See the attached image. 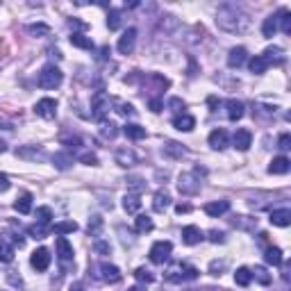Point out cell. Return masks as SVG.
<instances>
[{"label": "cell", "mask_w": 291, "mask_h": 291, "mask_svg": "<svg viewBox=\"0 0 291 291\" xmlns=\"http://www.w3.org/2000/svg\"><path fill=\"white\" fill-rule=\"evenodd\" d=\"M209 241H212V244H223V241H226V234L219 230H212L209 232Z\"/></svg>", "instance_id": "48"}, {"label": "cell", "mask_w": 291, "mask_h": 291, "mask_svg": "<svg viewBox=\"0 0 291 291\" xmlns=\"http://www.w3.org/2000/svg\"><path fill=\"white\" fill-rule=\"evenodd\" d=\"M275 16H278V28L285 32V34H289L291 32V12L289 9H280Z\"/></svg>", "instance_id": "32"}, {"label": "cell", "mask_w": 291, "mask_h": 291, "mask_svg": "<svg viewBox=\"0 0 291 291\" xmlns=\"http://www.w3.org/2000/svg\"><path fill=\"white\" fill-rule=\"evenodd\" d=\"M80 162L87 164V166H96V164H98V157H96L94 153H84V155H80Z\"/></svg>", "instance_id": "47"}, {"label": "cell", "mask_w": 291, "mask_h": 291, "mask_svg": "<svg viewBox=\"0 0 291 291\" xmlns=\"http://www.w3.org/2000/svg\"><path fill=\"white\" fill-rule=\"evenodd\" d=\"M64 143H66V146H68V148H71V146H73V148H77V146H82V139H80V137L64 139Z\"/></svg>", "instance_id": "55"}, {"label": "cell", "mask_w": 291, "mask_h": 291, "mask_svg": "<svg viewBox=\"0 0 291 291\" xmlns=\"http://www.w3.org/2000/svg\"><path fill=\"white\" fill-rule=\"evenodd\" d=\"M289 168H291L289 157L280 155V157H275V160L271 162V166H268V173H273V175H285V173H289Z\"/></svg>", "instance_id": "19"}, {"label": "cell", "mask_w": 291, "mask_h": 291, "mask_svg": "<svg viewBox=\"0 0 291 291\" xmlns=\"http://www.w3.org/2000/svg\"><path fill=\"white\" fill-rule=\"evenodd\" d=\"M230 209V202L227 200H214V202H207L205 205V214L212 216V219H219V216H223Z\"/></svg>", "instance_id": "17"}, {"label": "cell", "mask_w": 291, "mask_h": 291, "mask_svg": "<svg viewBox=\"0 0 291 291\" xmlns=\"http://www.w3.org/2000/svg\"><path fill=\"white\" fill-rule=\"evenodd\" d=\"M14 259V244L12 239L7 237H0V261H12Z\"/></svg>", "instance_id": "23"}, {"label": "cell", "mask_w": 291, "mask_h": 291, "mask_svg": "<svg viewBox=\"0 0 291 291\" xmlns=\"http://www.w3.org/2000/svg\"><path fill=\"white\" fill-rule=\"evenodd\" d=\"M16 155H18V157H32V160H36V157L41 160V157H43L41 150H25V148H18Z\"/></svg>", "instance_id": "46"}, {"label": "cell", "mask_w": 291, "mask_h": 291, "mask_svg": "<svg viewBox=\"0 0 291 291\" xmlns=\"http://www.w3.org/2000/svg\"><path fill=\"white\" fill-rule=\"evenodd\" d=\"M134 278H137L139 282H146V285H150V282L155 280V275L150 273L148 268H143V266H141V268H137V271H134Z\"/></svg>", "instance_id": "42"}, {"label": "cell", "mask_w": 291, "mask_h": 291, "mask_svg": "<svg viewBox=\"0 0 291 291\" xmlns=\"http://www.w3.org/2000/svg\"><path fill=\"white\" fill-rule=\"evenodd\" d=\"M202 239H205V234H202V230L196 226H187L182 230V241L187 246H196V244H200Z\"/></svg>", "instance_id": "13"}, {"label": "cell", "mask_w": 291, "mask_h": 291, "mask_svg": "<svg viewBox=\"0 0 291 291\" xmlns=\"http://www.w3.org/2000/svg\"><path fill=\"white\" fill-rule=\"evenodd\" d=\"M50 230H53L57 237H64V234H71V232L77 230V223L75 221H60V223H55Z\"/></svg>", "instance_id": "28"}, {"label": "cell", "mask_w": 291, "mask_h": 291, "mask_svg": "<svg viewBox=\"0 0 291 291\" xmlns=\"http://www.w3.org/2000/svg\"><path fill=\"white\" fill-rule=\"evenodd\" d=\"M5 150H7V143L2 141V139H0V153H5Z\"/></svg>", "instance_id": "60"}, {"label": "cell", "mask_w": 291, "mask_h": 291, "mask_svg": "<svg viewBox=\"0 0 291 291\" xmlns=\"http://www.w3.org/2000/svg\"><path fill=\"white\" fill-rule=\"evenodd\" d=\"M171 253H173L171 241H155L153 248H150V261L153 264H164V261H168Z\"/></svg>", "instance_id": "4"}, {"label": "cell", "mask_w": 291, "mask_h": 291, "mask_svg": "<svg viewBox=\"0 0 291 291\" xmlns=\"http://www.w3.org/2000/svg\"><path fill=\"white\" fill-rule=\"evenodd\" d=\"M232 143H234V148L237 150H248L250 143H253V134H250V130H237L234 132V137H232Z\"/></svg>", "instance_id": "18"}, {"label": "cell", "mask_w": 291, "mask_h": 291, "mask_svg": "<svg viewBox=\"0 0 291 291\" xmlns=\"http://www.w3.org/2000/svg\"><path fill=\"white\" fill-rule=\"evenodd\" d=\"M128 291H143L141 287H132V289H128Z\"/></svg>", "instance_id": "62"}, {"label": "cell", "mask_w": 291, "mask_h": 291, "mask_svg": "<svg viewBox=\"0 0 291 291\" xmlns=\"http://www.w3.org/2000/svg\"><path fill=\"white\" fill-rule=\"evenodd\" d=\"M226 109H227V119L230 121H239L241 116H244V102L241 100H234V98H230V100L226 102Z\"/></svg>", "instance_id": "21"}, {"label": "cell", "mask_w": 291, "mask_h": 291, "mask_svg": "<svg viewBox=\"0 0 291 291\" xmlns=\"http://www.w3.org/2000/svg\"><path fill=\"white\" fill-rule=\"evenodd\" d=\"M278 148L280 150H289L291 148V137L289 134H282V137L278 139Z\"/></svg>", "instance_id": "49"}, {"label": "cell", "mask_w": 291, "mask_h": 291, "mask_svg": "<svg viewBox=\"0 0 291 291\" xmlns=\"http://www.w3.org/2000/svg\"><path fill=\"white\" fill-rule=\"evenodd\" d=\"M119 112L123 114V116H132V114H134V107H132V105H119Z\"/></svg>", "instance_id": "54"}, {"label": "cell", "mask_w": 291, "mask_h": 291, "mask_svg": "<svg viewBox=\"0 0 291 291\" xmlns=\"http://www.w3.org/2000/svg\"><path fill=\"white\" fill-rule=\"evenodd\" d=\"M153 227H155L153 226V219H150V216H146V214H139L137 221H134V230L141 232V234H143V232H150Z\"/></svg>", "instance_id": "35"}, {"label": "cell", "mask_w": 291, "mask_h": 291, "mask_svg": "<svg viewBox=\"0 0 291 291\" xmlns=\"http://www.w3.org/2000/svg\"><path fill=\"white\" fill-rule=\"evenodd\" d=\"M166 278L171 282H184V280H196L198 278V268L189 266V264H175L166 273Z\"/></svg>", "instance_id": "3"}, {"label": "cell", "mask_w": 291, "mask_h": 291, "mask_svg": "<svg viewBox=\"0 0 291 291\" xmlns=\"http://www.w3.org/2000/svg\"><path fill=\"white\" fill-rule=\"evenodd\" d=\"M184 153H187V150L182 148V143H178V141H166L164 143V155H168L171 160H182Z\"/></svg>", "instance_id": "26"}, {"label": "cell", "mask_w": 291, "mask_h": 291, "mask_svg": "<svg viewBox=\"0 0 291 291\" xmlns=\"http://www.w3.org/2000/svg\"><path fill=\"white\" fill-rule=\"evenodd\" d=\"M50 219H53V209H50V207H39V209H36V223L50 226Z\"/></svg>", "instance_id": "39"}, {"label": "cell", "mask_w": 291, "mask_h": 291, "mask_svg": "<svg viewBox=\"0 0 291 291\" xmlns=\"http://www.w3.org/2000/svg\"><path fill=\"white\" fill-rule=\"evenodd\" d=\"M55 248H57V255H60V259L62 261H71L73 259V246H71V241L66 237H57V241H55Z\"/></svg>", "instance_id": "15"}, {"label": "cell", "mask_w": 291, "mask_h": 291, "mask_svg": "<svg viewBox=\"0 0 291 291\" xmlns=\"http://www.w3.org/2000/svg\"><path fill=\"white\" fill-rule=\"evenodd\" d=\"M100 134L105 139H114L116 134H119V130H116V125L112 123V121H102V128H100Z\"/></svg>", "instance_id": "40"}, {"label": "cell", "mask_w": 291, "mask_h": 291, "mask_svg": "<svg viewBox=\"0 0 291 291\" xmlns=\"http://www.w3.org/2000/svg\"><path fill=\"white\" fill-rule=\"evenodd\" d=\"M53 164H55V168H60V171H66V168H71V164H73V155L71 153H55V157H53Z\"/></svg>", "instance_id": "30"}, {"label": "cell", "mask_w": 291, "mask_h": 291, "mask_svg": "<svg viewBox=\"0 0 291 291\" xmlns=\"http://www.w3.org/2000/svg\"><path fill=\"white\" fill-rule=\"evenodd\" d=\"M223 268H226V261H214V264H212V268H209V271H212V273L214 275H221V271H223Z\"/></svg>", "instance_id": "53"}, {"label": "cell", "mask_w": 291, "mask_h": 291, "mask_svg": "<svg viewBox=\"0 0 291 291\" xmlns=\"http://www.w3.org/2000/svg\"><path fill=\"white\" fill-rule=\"evenodd\" d=\"M246 60H248V50H246L244 46L232 48L230 53H227V66H230V68H239V66H244Z\"/></svg>", "instance_id": "11"}, {"label": "cell", "mask_w": 291, "mask_h": 291, "mask_svg": "<svg viewBox=\"0 0 291 291\" xmlns=\"http://www.w3.org/2000/svg\"><path fill=\"white\" fill-rule=\"evenodd\" d=\"M94 116L96 119H105V114L109 112V107H112V98H109L107 94H96L94 96Z\"/></svg>", "instance_id": "7"}, {"label": "cell", "mask_w": 291, "mask_h": 291, "mask_svg": "<svg viewBox=\"0 0 291 291\" xmlns=\"http://www.w3.org/2000/svg\"><path fill=\"white\" fill-rule=\"evenodd\" d=\"M114 157H116V164H121V166H125V168H128V166H134V164L139 162L137 153H134L132 148H119Z\"/></svg>", "instance_id": "12"}, {"label": "cell", "mask_w": 291, "mask_h": 291, "mask_svg": "<svg viewBox=\"0 0 291 291\" xmlns=\"http://www.w3.org/2000/svg\"><path fill=\"white\" fill-rule=\"evenodd\" d=\"M71 43L75 48H84V50H91V48H94V41H91L89 36H84L82 32H73V34H71Z\"/></svg>", "instance_id": "33"}, {"label": "cell", "mask_w": 291, "mask_h": 291, "mask_svg": "<svg viewBox=\"0 0 291 291\" xmlns=\"http://www.w3.org/2000/svg\"><path fill=\"white\" fill-rule=\"evenodd\" d=\"M119 25H121V12H119V9H112L109 16H107V28H109V30H116Z\"/></svg>", "instance_id": "43"}, {"label": "cell", "mask_w": 291, "mask_h": 291, "mask_svg": "<svg viewBox=\"0 0 291 291\" xmlns=\"http://www.w3.org/2000/svg\"><path fill=\"white\" fill-rule=\"evenodd\" d=\"M96 248L100 250V253H109V246H107V244H100V241L96 244Z\"/></svg>", "instance_id": "59"}, {"label": "cell", "mask_w": 291, "mask_h": 291, "mask_svg": "<svg viewBox=\"0 0 291 291\" xmlns=\"http://www.w3.org/2000/svg\"><path fill=\"white\" fill-rule=\"evenodd\" d=\"M68 25H71V28H75V30H84V23L75 21V18H71V21H68Z\"/></svg>", "instance_id": "57"}, {"label": "cell", "mask_w": 291, "mask_h": 291, "mask_svg": "<svg viewBox=\"0 0 291 291\" xmlns=\"http://www.w3.org/2000/svg\"><path fill=\"white\" fill-rule=\"evenodd\" d=\"M168 107H171L173 112H182V109H184V102L180 100V98H171V100H168Z\"/></svg>", "instance_id": "50"}, {"label": "cell", "mask_w": 291, "mask_h": 291, "mask_svg": "<svg viewBox=\"0 0 291 291\" xmlns=\"http://www.w3.org/2000/svg\"><path fill=\"white\" fill-rule=\"evenodd\" d=\"M107 57H109V48H107V46H102V48H100V60H107Z\"/></svg>", "instance_id": "58"}, {"label": "cell", "mask_w": 291, "mask_h": 291, "mask_svg": "<svg viewBox=\"0 0 291 291\" xmlns=\"http://www.w3.org/2000/svg\"><path fill=\"white\" fill-rule=\"evenodd\" d=\"M175 212H178V214H189V212H191V205H189V202H180L178 207H175Z\"/></svg>", "instance_id": "52"}, {"label": "cell", "mask_w": 291, "mask_h": 291, "mask_svg": "<svg viewBox=\"0 0 291 291\" xmlns=\"http://www.w3.org/2000/svg\"><path fill=\"white\" fill-rule=\"evenodd\" d=\"M100 227H102V219H100V216H91V219H89V227H87L89 234H98Z\"/></svg>", "instance_id": "44"}, {"label": "cell", "mask_w": 291, "mask_h": 291, "mask_svg": "<svg viewBox=\"0 0 291 291\" xmlns=\"http://www.w3.org/2000/svg\"><path fill=\"white\" fill-rule=\"evenodd\" d=\"M178 189L184 196H194V194L200 189V182H198V178L194 173H182V175H180V182H178Z\"/></svg>", "instance_id": "5"}, {"label": "cell", "mask_w": 291, "mask_h": 291, "mask_svg": "<svg viewBox=\"0 0 291 291\" xmlns=\"http://www.w3.org/2000/svg\"><path fill=\"white\" fill-rule=\"evenodd\" d=\"M250 280H253V273H250V268H246V266L237 268V273H234V282H237L239 287H248V285H250Z\"/></svg>", "instance_id": "37"}, {"label": "cell", "mask_w": 291, "mask_h": 291, "mask_svg": "<svg viewBox=\"0 0 291 291\" xmlns=\"http://www.w3.org/2000/svg\"><path fill=\"white\" fill-rule=\"evenodd\" d=\"M173 128L180 132H191L196 128V119L182 112V114H178V116H173Z\"/></svg>", "instance_id": "14"}, {"label": "cell", "mask_w": 291, "mask_h": 291, "mask_svg": "<svg viewBox=\"0 0 291 291\" xmlns=\"http://www.w3.org/2000/svg\"><path fill=\"white\" fill-rule=\"evenodd\" d=\"M12 187V182H9V178H7L5 173H0V191H7Z\"/></svg>", "instance_id": "51"}, {"label": "cell", "mask_w": 291, "mask_h": 291, "mask_svg": "<svg viewBox=\"0 0 291 291\" xmlns=\"http://www.w3.org/2000/svg\"><path fill=\"white\" fill-rule=\"evenodd\" d=\"M123 132H125V137L132 139V141H139V139L146 137V128H141V125H137V123H128L123 128Z\"/></svg>", "instance_id": "29"}, {"label": "cell", "mask_w": 291, "mask_h": 291, "mask_svg": "<svg viewBox=\"0 0 291 291\" xmlns=\"http://www.w3.org/2000/svg\"><path fill=\"white\" fill-rule=\"evenodd\" d=\"M261 57L266 60V64H268V66L273 64V62H275V64H280V62H282V48H266Z\"/></svg>", "instance_id": "38"}, {"label": "cell", "mask_w": 291, "mask_h": 291, "mask_svg": "<svg viewBox=\"0 0 291 291\" xmlns=\"http://www.w3.org/2000/svg\"><path fill=\"white\" fill-rule=\"evenodd\" d=\"M216 25L230 34H241L250 28V16L237 5H221L216 12Z\"/></svg>", "instance_id": "1"}, {"label": "cell", "mask_w": 291, "mask_h": 291, "mask_svg": "<svg viewBox=\"0 0 291 291\" xmlns=\"http://www.w3.org/2000/svg\"><path fill=\"white\" fill-rule=\"evenodd\" d=\"M34 112L41 116V119H55L57 116V100H53V98H41V100L34 105Z\"/></svg>", "instance_id": "6"}, {"label": "cell", "mask_w": 291, "mask_h": 291, "mask_svg": "<svg viewBox=\"0 0 291 291\" xmlns=\"http://www.w3.org/2000/svg\"><path fill=\"white\" fill-rule=\"evenodd\" d=\"M98 271H100V278L105 280V282H109V285H116V282H121V271L119 266H114V264H107V261H102L100 266H98Z\"/></svg>", "instance_id": "10"}, {"label": "cell", "mask_w": 291, "mask_h": 291, "mask_svg": "<svg viewBox=\"0 0 291 291\" xmlns=\"http://www.w3.org/2000/svg\"><path fill=\"white\" fill-rule=\"evenodd\" d=\"M28 32H30L32 36H39V34H48V32H50V28H48V25H43V23H36V25H30V28H28Z\"/></svg>", "instance_id": "45"}, {"label": "cell", "mask_w": 291, "mask_h": 291, "mask_svg": "<svg viewBox=\"0 0 291 291\" xmlns=\"http://www.w3.org/2000/svg\"><path fill=\"white\" fill-rule=\"evenodd\" d=\"M209 146H212V148L214 150H223V148H227V143H230V137H227V132L226 130H214L212 132V134H209Z\"/></svg>", "instance_id": "16"}, {"label": "cell", "mask_w": 291, "mask_h": 291, "mask_svg": "<svg viewBox=\"0 0 291 291\" xmlns=\"http://www.w3.org/2000/svg\"><path fill=\"white\" fill-rule=\"evenodd\" d=\"M264 259H266L271 266H280V264L285 261V257H282V250H280V248H266Z\"/></svg>", "instance_id": "34"}, {"label": "cell", "mask_w": 291, "mask_h": 291, "mask_svg": "<svg viewBox=\"0 0 291 291\" xmlns=\"http://www.w3.org/2000/svg\"><path fill=\"white\" fill-rule=\"evenodd\" d=\"M30 264L36 268V271H46L50 266V250L48 248H36L30 257Z\"/></svg>", "instance_id": "9"}, {"label": "cell", "mask_w": 291, "mask_h": 291, "mask_svg": "<svg viewBox=\"0 0 291 291\" xmlns=\"http://www.w3.org/2000/svg\"><path fill=\"white\" fill-rule=\"evenodd\" d=\"M48 232H50V226H43V223H34V226L28 227V234L32 239H46Z\"/></svg>", "instance_id": "36"}, {"label": "cell", "mask_w": 291, "mask_h": 291, "mask_svg": "<svg viewBox=\"0 0 291 291\" xmlns=\"http://www.w3.org/2000/svg\"><path fill=\"white\" fill-rule=\"evenodd\" d=\"M168 205H171V196H168V191H157L153 198V209L155 212H166Z\"/></svg>", "instance_id": "22"}, {"label": "cell", "mask_w": 291, "mask_h": 291, "mask_svg": "<svg viewBox=\"0 0 291 291\" xmlns=\"http://www.w3.org/2000/svg\"><path fill=\"white\" fill-rule=\"evenodd\" d=\"M275 32H278V16H275V14H271V16L264 18V23H261V34L271 39Z\"/></svg>", "instance_id": "31"}, {"label": "cell", "mask_w": 291, "mask_h": 291, "mask_svg": "<svg viewBox=\"0 0 291 291\" xmlns=\"http://www.w3.org/2000/svg\"><path fill=\"white\" fill-rule=\"evenodd\" d=\"M71 291H84V289H82L80 285H73V287H71Z\"/></svg>", "instance_id": "61"}, {"label": "cell", "mask_w": 291, "mask_h": 291, "mask_svg": "<svg viewBox=\"0 0 291 291\" xmlns=\"http://www.w3.org/2000/svg\"><path fill=\"white\" fill-rule=\"evenodd\" d=\"M134 43H137V30L134 28H128L123 32V36L119 39V53L121 55H130L134 50Z\"/></svg>", "instance_id": "8"}, {"label": "cell", "mask_w": 291, "mask_h": 291, "mask_svg": "<svg viewBox=\"0 0 291 291\" xmlns=\"http://www.w3.org/2000/svg\"><path fill=\"white\" fill-rule=\"evenodd\" d=\"M248 68H250V73H255V75H264V73L268 71V64L261 55H255V57L248 60Z\"/></svg>", "instance_id": "24"}, {"label": "cell", "mask_w": 291, "mask_h": 291, "mask_svg": "<svg viewBox=\"0 0 291 291\" xmlns=\"http://www.w3.org/2000/svg\"><path fill=\"white\" fill-rule=\"evenodd\" d=\"M162 107H164V105H162V100H157V98H153V100H150V109H153L155 114L162 112Z\"/></svg>", "instance_id": "56"}, {"label": "cell", "mask_w": 291, "mask_h": 291, "mask_svg": "<svg viewBox=\"0 0 291 291\" xmlns=\"http://www.w3.org/2000/svg\"><path fill=\"white\" fill-rule=\"evenodd\" d=\"M62 80H64V73H62L55 64H48L41 68L39 77H36V84H39L41 89H57V87L62 84Z\"/></svg>", "instance_id": "2"}, {"label": "cell", "mask_w": 291, "mask_h": 291, "mask_svg": "<svg viewBox=\"0 0 291 291\" xmlns=\"http://www.w3.org/2000/svg\"><path fill=\"white\" fill-rule=\"evenodd\" d=\"M271 223L278 227H287L291 223V209H287V207L273 209V212H271Z\"/></svg>", "instance_id": "20"}, {"label": "cell", "mask_w": 291, "mask_h": 291, "mask_svg": "<svg viewBox=\"0 0 291 291\" xmlns=\"http://www.w3.org/2000/svg\"><path fill=\"white\" fill-rule=\"evenodd\" d=\"M123 209L128 214H137L139 209H141V198H139V194H128V196L123 198Z\"/></svg>", "instance_id": "25"}, {"label": "cell", "mask_w": 291, "mask_h": 291, "mask_svg": "<svg viewBox=\"0 0 291 291\" xmlns=\"http://www.w3.org/2000/svg\"><path fill=\"white\" fill-rule=\"evenodd\" d=\"M250 273H253V278H255L259 285H268V282H271V275H268V271L264 266H257L255 271H250Z\"/></svg>", "instance_id": "41"}, {"label": "cell", "mask_w": 291, "mask_h": 291, "mask_svg": "<svg viewBox=\"0 0 291 291\" xmlns=\"http://www.w3.org/2000/svg\"><path fill=\"white\" fill-rule=\"evenodd\" d=\"M14 209H16L18 214H30L32 209V194H21L14 202Z\"/></svg>", "instance_id": "27"}]
</instances>
